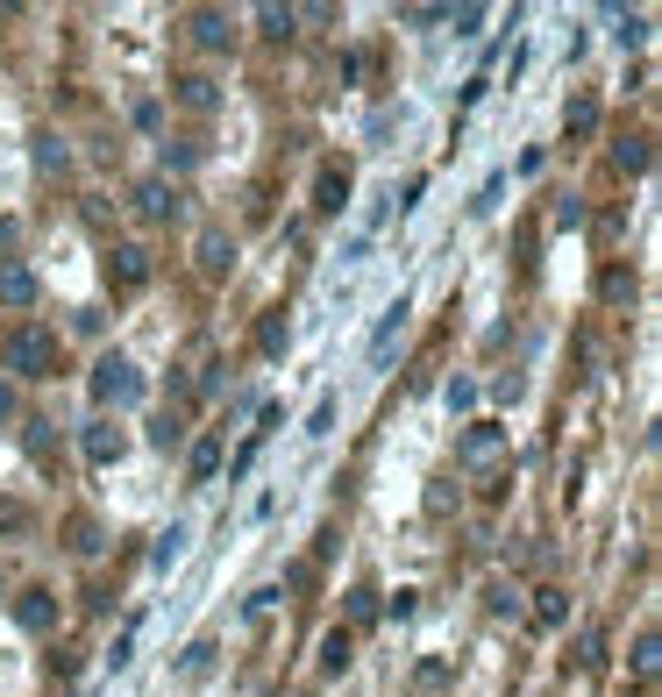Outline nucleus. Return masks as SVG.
Segmentation results:
<instances>
[{
    "label": "nucleus",
    "instance_id": "f257e3e1",
    "mask_svg": "<svg viewBox=\"0 0 662 697\" xmlns=\"http://www.w3.org/2000/svg\"><path fill=\"white\" fill-rule=\"evenodd\" d=\"M0 370H14V377H57L65 370V348H57V335L43 321H14L8 335H0Z\"/></svg>",
    "mask_w": 662,
    "mask_h": 697
},
{
    "label": "nucleus",
    "instance_id": "f03ea898",
    "mask_svg": "<svg viewBox=\"0 0 662 697\" xmlns=\"http://www.w3.org/2000/svg\"><path fill=\"white\" fill-rule=\"evenodd\" d=\"M93 399L100 406H135L143 399V370H135L129 356H100L93 363Z\"/></svg>",
    "mask_w": 662,
    "mask_h": 697
},
{
    "label": "nucleus",
    "instance_id": "7ed1b4c3",
    "mask_svg": "<svg viewBox=\"0 0 662 697\" xmlns=\"http://www.w3.org/2000/svg\"><path fill=\"white\" fill-rule=\"evenodd\" d=\"M499 456H506V428H499V420H471L463 442H456V463L463 469H485V463H499Z\"/></svg>",
    "mask_w": 662,
    "mask_h": 697
},
{
    "label": "nucleus",
    "instance_id": "20e7f679",
    "mask_svg": "<svg viewBox=\"0 0 662 697\" xmlns=\"http://www.w3.org/2000/svg\"><path fill=\"white\" fill-rule=\"evenodd\" d=\"M108 278L122 285V292H143V285H150V250H143V242H114V250H108Z\"/></svg>",
    "mask_w": 662,
    "mask_h": 697
},
{
    "label": "nucleus",
    "instance_id": "39448f33",
    "mask_svg": "<svg viewBox=\"0 0 662 697\" xmlns=\"http://www.w3.org/2000/svg\"><path fill=\"white\" fill-rule=\"evenodd\" d=\"M186 36L200 43V51H229V43H235L229 8H192V14H186Z\"/></svg>",
    "mask_w": 662,
    "mask_h": 697
},
{
    "label": "nucleus",
    "instance_id": "423d86ee",
    "mask_svg": "<svg viewBox=\"0 0 662 697\" xmlns=\"http://www.w3.org/2000/svg\"><path fill=\"white\" fill-rule=\"evenodd\" d=\"M192 256H200V278H229V270H235V235L229 229H200Z\"/></svg>",
    "mask_w": 662,
    "mask_h": 697
},
{
    "label": "nucleus",
    "instance_id": "0eeeda50",
    "mask_svg": "<svg viewBox=\"0 0 662 697\" xmlns=\"http://www.w3.org/2000/svg\"><path fill=\"white\" fill-rule=\"evenodd\" d=\"M129 200H135V214H143V221H178V207H186V200L172 192V178H143Z\"/></svg>",
    "mask_w": 662,
    "mask_h": 697
},
{
    "label": "nucleus",
    "instance_id": "6e6552de",
    "mask_svg": "<svg viewBox=\"0 0 662 697\" xmlns=\"http://www.w3.org/2000/svg\"><path fill=\"white\" fill-rule=\"evenodd\" d=\"M14 627H22V633H51L57 627V598L43 584H29L22 598H14Z\"/></svg>",
    "mask_w": 662,
    "mask_h": 697
},
{
    "label": "nucleus",
    "instance_id": "1a4fd4ad",
    "mask_svg": "<svg viewBox=\"0 0 662 697\" xmlns=\"http://www.w3.org/2000/svg\"><path fill=\"white\" fill-rule=\"evenodd\" d=\"M350 207V164H321L313 172V214H342Z\"/></svg>",
    "mask_w": 662,
    "mask_h": 697
},
{
    "label": "nucleus",
    "instance_id": "9d476101",
    "mask_svg": "<svg viewBox=\"0 0 662 697\" xmlns=\"http://www.w3.org/2000/svg\"><path fill=\"white\" fill-rule=\"evenodd\" d=\"M79 449H86V463H93V469H108V463H122V428H114V420H93V428H86L79 434Z\"/></svg>",
    "mask_w": 662,
    "mask_h": 697
},
{
    "label": "nucleus",
    "instance_id": "9b49d317",
    "mask_svg": "<svg viewBox=\"0 0 662 697\" xmlns=\"http://www.w3.org/2000/svg\"><path fill=\"white\" fill-rule=\"evenodd\" d=\"M36 292H43V285H36V270H29V264H0V307L22 313V307H36Z\"/></svg>",
    "mask_w": 662,
    "mask_h": 697
},
{
    "label": "nucleus",
    "instance_id": "f8f14e48",
    "mask_svg": "<svg viewBox=\"0 0 662 697\" xmlns=\"http://www.w3.org/2000/svg\"><path fill=\"white\" fill-rule=\"evenodd\" d=\"M285 348H293V321H285V307H271L264 321H257V356H264V363H278Z\"/></svg>",
    "mask_w": 662,
    "mask_h": 697
},
{
    "label": "nucleus",
    "instance_id": "ddd939ff",
    "mask_svg": "<svg viewBox=\"0 0 662 697\" xmlns=\"http://www.w3.org/2000/svg\"><path fill=\"white\" fill-rule=\"evenodd\" d=\"M649 164H655L649 135H620V143H613V172H620V178H641Z\"/></svg>",
    "mask_w": 662,
    "mask_h": 697
},
{
    "label": "nucleus",
    "instance_id": "4468645a",
    "mask_svg": "<svg viewBox=\"0 0 662 697\" xmlns=\"http://www.w3.org/2000/svg\"><path fill=\"white\" fill-rule=\"evenodd\" d=\"M178 108H192V114H214V108H221V86L207 79V71H186V79H178Z\"/></svg>",
    "mask_w": 662,
    "mask_h": 697
},
{
    "label": "nucleus",
    "instance_id": "2eb2a0df",
    "mask_svg": "<svg viewBox=\"0 0 662 697\" xmlns=\"http://www.w3.org/2000/svg\"><path fill=\"white\" fill-rule=\"evenodd\" d=\"M257 36L293 43V36H299V8H278V0H264V8H257Z\"/></svg>",
    "mask_w": 662,
    "mask_h": 697
},
{
    "label": "nucleus",
    "instance_id": "dca6fc26",
    "mask_svg": "<svg viewBox=\"0 0 662 697\" xmlns=\"http://www.w3.org/2000/svg\"><path fill=\"white\" fill-rule=\"evenodd\" d=\"M635 292H641V285H635V270H627V264L598 270V299H606V307H635Z\"/></svg>",
    "mask_w": 662,
    "mask_h": 697
},
{
    "label": "nucleus",
    "instance_id": "f3484780",
    "mask_svg": "<svg viewBox=\"0 0 662 697\" xmlns=\"http://www.w3.org/2000/svg\"><path fill=\"white\" fill-rule=\"evenodd\" d=\"M29 157H36V172H65L71 150H65V135H57V129H36V135H29Z\"/></svg>",
    "mask_w": 662,
    "mask_h": 697
},
{
    "label": "nucleus",
    "instance_id": "a211bd4d",
    "mask_svg": "<svg viewBox=\"0 0 662 697\" xmlns=\"http://www.w3.org/2000/svg\"><path fill=\"white\" fill-rule=\"evenodd\" d=\"M65 549H71V555H100V549H108L93 512H71V520H65Z\"/></svg>",
    "mask_w": 662,
    "mask_h": 697
},
{
    "label": "nucleus",
    "instance_id": "6ab92c4d",
    "mask_svg": "<svg viewBox=\"0 0 662 697\" xmlns=\"http://www.w3.org/2000/svg\"><path fill=\"white\" fill-rule=\"evenodd\" d=\"M378 619H385V590L378 584H356L350 590V633L356 627H378Z\"/></svg>",
    "mask_w": 662,
    "mask_h": 697
},
{
    "label": "nucleus",
    "instance_id": "aec40b11",
    "mask_svg": "<svg viewBox=\"0 0 662 697\" xmlns=\"http://www.w3.org/2000/svg\"><path fill=\"white\" fill-rule=\"evenodd\" d=\"M350 662H356V633H350V627H328V641H321V670H328V676H342Z\"/></svg>",
    "mask_w": 662,
    "mask_h": 697
},
{
    "label": "nucleus",
    "instance_id": "412c9836",
    "mask_svg": "<svg viewBox=\"0 0 662 697\" xmlns=\"http://www.w3.org/2000/svg\"><path fill=\"white\" fill-rule=\"evenodd\" d=\"M399 328H406V299H393V307H385V321L371 328V363H385L393 356V342H399Z\"/></svg>",
    "mask_w": 662,
    "mask_h": 697
},
{
    "label": "nucleus",
    "instance_id": "4be33fe9",
    "mask_svg": "<svg viewBox=\"0 0 662 697\" xmlns=\"http://www.w3.org/2000/svg\"><path fill=\"white\" fill-rule=\"evenodd\" d=\"M627 662H635L641 684H655V670H662V633H655V627H641V633H635V655H627Z\"/></svg>",
    "mask_w": 662,
    "mask_h": 697
},
{
    "label": "nucleus",
    "instance_id": "5701e85b",
    "mask_svg": "<svg viewBox=\"0 0 662 697\" xmlns=\"http://www.w3.org/2000/svg\"><path fill=\"white\" fill-rule=\"evenodd\" d=\"M570 670H577V676H598V670H606V633H598V627L577 633V655H570Z\"/></svg>",
    "mask_w": 662,
    "mask_h": 697
},
{
    "label": "nucleus",
    "instance_id": "b1692460",
    "mask_svg": "<svg viewBox=\"0 0 662 697\" xmlns=\"http://www.w3.org/2000/svg\"><path fill=\"white\" fill-rule=\"evenodd\" d=\"M186 469H192V477H200V484L214 477V469H221V434H200V442L186 449Z\"/></svg>",
    "mask_w": 662,
    "mask_h": 697
},
{
    "label": "nucleus",
    "instance_id": "393cba45",
    "mask_svg": "<svg viewBox=\"0 0 662 697\" xmlns=\"http://www.w3.org/2000/svg\"><path fill=\"white\" fill-rule=\"evenodd\" d=\"M214 655H221L214 641H192L186 655H178V676H192V684H200V676H214Z\"/></svg>",
    "mask_w": 662,
    "mask_h": 697
},
{
    "label": "nucleus",
    "instance_id": "a878e982",
    "mask_svg": "<svg viewBox=\"0 0 662 697\" xmlns=\"http://www.w3.org/2000/svg\"><path fill=\"white\" fill-rule=\"evenodd\" d=\"M613 43H620V51H641V43H649V14H613Z\"/></svg>",
    "mask_w": 662,
    "mask_h": 697
},
{
    "label": "nucleus",
    "instance_id": "bb28decb",
    "mask_svg": "<svg viewBox=\"0 0 662 697\" xmlns=\"http://www.w3.org/2000/svg\"><path fill=\"white\" fill-rule=\"evenodd\" d=\"M150 442H157V449H178V442H186V413H157V420H150Z\"/></svg>",
    "mask_w": 662,
    "mask_h": 697
},
{
    "label": "nucleus",
    "instance_id": "cd10ccee",
    "mask_svg": "<svg viewBox=\"0 0 662 697\" xmlns=\"http://www.w3.org/2000/svg\"><path fill=\"white\" fill-rule=\"evenodd\" d=\"M563 121H570V135H592V129H598V100H592V93H577Z\"/></svg>",
    "mask_w": 662,
    "mask_h": 697
},
{
    "label": "nucleus",
    "instance_id": "c85d7f7f",
    "mask_svg": "<svg viewBox=\"0 0 662 697\" xmlns=\"http://www.w3.org/2000/svg\"><path fill=\"white\" fill-rule=\"evenodd\" d=\"M563 590H534V627H563Z\"/></svg>",
    "mask_w": 662,
    "mask_h": 697
},
{
    "label": "nucleus",
    "instance_id": "c756f323",
    "mask_svg": "<svg viewBox=\"0 0 662 697\" xmlns=\"http://www.w3.org/2000/svg\"><path fill=\"white\" fill-rule=\"evenodd\" d=\"M442 22H456V36H477V29H485V8L463 0V8H442Z\"/></svg>",
    "mask_w": 662,
    "mask_h": 697
},
{
    "label": "nucleus",
    "instance_id": "7c9ffc66",
    "mask_svg": "<svg viewBox=\"0 0 662 697\" xmlns=\"http://www.w3.org/2000/svg\"><path fill=\"white\" fill-rule=\"evenodd\" d=\"M22 428H29V434H22V442H29V456H36V463H51V456H57V449H51V420H22Z\"/></svg>",
    "mask_w": 662,
    "mask_h": 697
},
{
    "label": "nucleus",
    "instance_id": "2f4dec72",
    "mask_svg": "<svg viewBox=\"0 0 662 697\" xmlns=\"http://www.w3.org/2000/svg\"><path fill=\"white\" fill-rule=\"evenodd\" d=\"M442 399H449V413H471V406H477V377H449Z\"/></svg>",
    "mask_w": 662,
    "mask_h": 697
},
{
    "label": "nucleus",
    "instance_id": "473e14b6",
    "mask_svg": "<svg viewBox=\"0 0 662 697\" xmlns=\"http://www.w3.org/2000/svg\"><path fill=\"white\" fill-rule=\"evenodd\" d=\"M485 605H492L499 619H520V590H514V584H492V590H485Z\"/></svg>",
    "mask_w": 662,
    "mask_h": 697
},
{
    "label": "nucleus",
    "instance_id": "72a5a7b5",
    "mask_svg": "<svg viewBox=\"0 0 662 697\" xmlns=\"http://www.w3.org/2000/svg\"><path fill=\"white\" fill-rule=\"evenodd\" d=\"M200 164V143H164V172H192Z\"/></svg>",
    "mask_w": 662,
    "mask_h": 697
},
{
    "label": "nucleus",
    "instance_id": "f704fd0d",
    "mask_svg": "<svg viewBox=\"0 0 662 697\" xmlns=\"http://www.w3.org/2000/svg\"><path fill=\"white\" fill-rule=\"evenodd\" d=\"M178 549H186V527H172V534H157V555H150V563H157V569H172V563H178Z\"/></svg>",
    "mask_w": 662,
    "mask_h": 697
},
{
    "label": "nucleus",
    "instance_id": "c9c22d12",
    "mask_svg": "<svg viewBox=\"0 0 662 697\" xmlns=\"http://www.w3.org/2000/svg\"><path fill=\"white\" fill-rule=\"evenodd\" d=\"M584 221H592V214H584V200H555V229H584Z\"/></svg>",
    "mask_w": 662,
    "mask_h": 697
},
{
    "label": "nucleus",
    "instance_id": "e433bc0d",
    "mask_svg": "<svg viewBox=\"0 0 662 697\" xmlns=\"http://www.w3.org/2000/svg\"><path fill=\"white\" fill-rule=\"evenodd\" d=\"M328 428H335V399H321V406H313V420H307V434H328Z\"/></svg>",
    "mask_w": 662,
    "mask_h": 697
},
{
    "label": "nucleus",
    "instance_id": "4c0bfd02",
    "mask_svg": "<svg viewBox=\"0 0 662 697\" xmlns=\"http://www.w3.org/2000/svg\"><path fill=\"white\" fill-rule=\"evenodd\" d=\"M29 527V506H0V534H22Z\"/></svg>",
    "mask_w": 662,
    "mask_h": 697
},
{
    "label": "nucleus",
    "instance_id": "58836bf2",
    "mask_svg": "<svg viewBox=\"0 0 662 697\" xmlns=\"http://www.w3.org/2000/svg\"><path fill=\"white\" fill-rule=\"evenodd\" d=\"M385 612H393V619H413L420 598H413V590H399V598H385Z\"/></svg>",
    "mask_w": 662,
    "mask_h": 697
},
{
    "label": "nucleus",
    "instance_id": "ea45409f",
    "mask_svg": "<svg viewBox=\"0 0 662 697\" xmlns=\"http://www.w3.org/2000/svg\"><path fill=\"white\" fill-rule=\"evenodd\" d=\"M14 413V385H8V377H0V420H8Z\"/></svg>",
    "mask_w": 662,
    "mask_h": 697
},
{
    "label": "nucleus",
    "instance_id": "a19ab883",
    "mask_svg": "<svg viewBox=\"0 0 662 697\" xmlns=\"http://www.w3.org/2000/svg\"><path fill=\"white\" fill-rule=\"evenodd\" d=\"M271 697H299V690H271Z\"/></svg>",
    "mask_w": 662,
    "mask_h": 697
},
{
    "label": "nucleus",
    "instance_id": "79ce46f5",
    "mask_svg": "<svg viewBox=\"0 0 662 697\" xmlns=\"http://www.w3.org/2000/svg\"><path fill=\"white\" fill-rule=\"evenodd\" d=\"M0 590H8V569H0Z\"/></svg>",
    "mask_w": 662,
    "mask_h": 697
}]
</instances>
